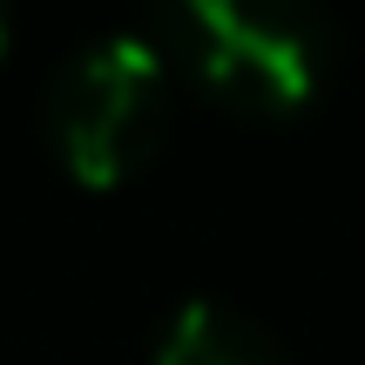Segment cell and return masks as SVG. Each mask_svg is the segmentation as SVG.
Returning <instances> with one entry per match:
<instances>
[{
    "instance_id": "7a4b0ae2",
    "label": "cell",
    "mask_w": 365,
    "mask_h": 365,
    "mask_svg": "<svg viewBox=\"0 0 365 365\" xmlns=\"http://www.w3.org/2000/svg\"><path fill=\"white\" fill-rule=\"evenodd\" d=\"M176 75L149 34H102L48 81V149L81 190H122L170 135Z\"/></svg>"
},
{
    "instance_id": "277c9868",
    "label": "cell",
    "mask_w": 365,
    "mask_h": 365,
    "mask_svg": "<svg viewBox=\"0 0 365 365\" xmlns=\"http://www.w3.org/2000/svg\"><path fill=\"white\" fill-rule=\"evenodd\" d=\"M0 54H7V0H0Z\"/></svg>"
},
{
    "instance_id": "6da1fadb",
    "label": "cell",
    "mask_w": 365,
    "mask_h": 365,
    "mask_svg": "<svg viewBox=\"0 0 365 365\" xmlns=\"http://www.w3.org/2000/svg\"><path fill=\"white\" fill-rule=\"evenodd\" d=\"M143 21L170 75L257 122L304 115L339 54L318 0H143Z\"/></svg>"
},
{
    "instance_id": "3957f363",
    "label": "cell",
    "mask_w": 365,
    "mask_h": 365,
    "mask_svg": "<svg viewBox=\"0 0 365 365\" xmlns=\"http://www.w3.org/2000/svg\"><path fill=\"white\" fill-rule=\"evenodd\" d=\"M149 365H291L271 325L223 298H182L170 325L156 331V359Z\"/></svg>"
}]
</instances>
